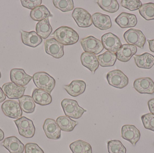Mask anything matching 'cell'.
Listing matches in <instances>:
<instances>
[{
    "instance_id": "cell-41",
    "label": "cell",
    "mask_w": 154,
    "mask_h": 153,
    "mask_svg": "<svg viewBox=\"0 0 154 153\" xmlns=\"http://www.w3.org/2000/svg\"><path fill=\"white\" fill-rule=\"evenodd\" d=\"M6 99V95L5 94L2 89L0 87V103L3 102Z\"/></svg>"
},
{
    "instance_id": "cell-25",
    "label": "cell",
    "mask_w": 154,
    "mask_h": 153,
    "mask_svg": "<svg viewBox=\"0 0 154 153\" xmlns=\"http://www.w3.org/2000/svg\"><path fill=\"white\" fill-rule=\"evenodd\" d=\"M32 98L35 103L40 106H47L52 102V97L51 94L40 89H35L32 92Z\"/></svg>"
},
{
    "instance_id": "cell-26",
    "label": "cell",
    "mask_w": 154,
    "mask_h": 153,
    "mask_svg": "<svg viewBox=\"0 0 154 153\" xmlns=\"http://www.w3.org/2000/svg\"><path fill=\"white\" fill-rule=\"evenodd\" d=\"M31 18L35 21L40 22L52 15L44 5H41L32 10L30 13Z\"/></svg>"
},
{
    "instance_id": "cell-19",
    "label": "cell",
    "mask_w": 154,
    "mask_h": 153,
    "mask_svg": "<svg viewBox=\"0 0 154 153\" xmlns=\"http://www.w3.org/2000/svg\"><path fill=\"white\" fill-rule=\"evenodd\" d=\"M20 33L22 41L25 46L35 48L42 43V39L34 31L28 32L22 30Z\"/></svg>"
},
{
    "instance_id": "cell-35",
    "label": "cell",
    "mask_w": 154,
    "mask_h": 153,
    "mask_svg": "<svg viewBox=\"0 0 154 153\" xmlns=\"http://www.w3.org/2000/svg\"><path fill=\"white\" fill-rule=\"evenodd\" d=\"M52 1L54 6L63 12L70 11L74 8L72 0H53Z\"/></svg>"
},
{
    "instance_id": "cell-33",
    "label": "cell",
    "mask_w": 154,
    "mask_h": 153,
    "mask_svg": "<svg viewBox=\"0 0 154 153\" xmlns=\"http://www.w3.org/2000/svg\"><path fill=\"white\" fill-rule=\"evenodd\" d=\"M139 12L146 20H154V3L149 2L144 4L139 9Z\"/></svg>"
},
{
    "instance_id": "cell-22",
    "label": "cell",
    "mask_w": 154,
    "mask_h": 153,
    "mask_svg": "<svg viewBox=\"0 0 154 153\" xmlns=\"http://www.w3.org/2000/svg\"><path fill=\"white\" fill-rule=\"evenodd\" d=\"M80 59L82 65L93 74L99 68L100 65L97 57L93 53L83 52L81 55Z\"/></svg>"
},
{
    "instance_id": "cell-28",
    "label": "cell",
    "mask_w": 154,
    "mask_h": 153,
    "mask_svg": "<svg viewBox=\"0 0 154 153\" xmlns=\"http://www.w3.org/2000/svg\"><path fill=\"white\" fill-rule=\"evenodd\" d=\"M36 31L37 34L42 39H46L49 37L52 32V28L48 18L37 23Z\"/></svg>"
},
{
    "instance_id": "cell-5",
    "label": "cell",
    "mask_w": 154,
    "mask_h": 153,
    "mask_svg": "<svg viewBox=\"0 0 154 153\" xmlns=\"http://www.w3.org/2000/svg\"><path fill=\"white\" fill-rule=\"evenodd\" d=\"M126 42L129 45H134L143 49L146 42V38L140 30L131 28L126 31L124 34Z\"/></svg>"
},
{
    "instance_id": "cell-21",
    "label": "cell",
    "mask_w": 154,
    "mask_h": 153,
    "mask_svg": "<svg viewBox=\"0 0 154 153\" xmlns=\"http://www.w3.org/2000/svg\"><path fill=\"white\" fill-rule=\"evenodd\" d=\"M137 51V48L135 46L128 44H124L116 53L117 59L123 63H126L136 54Z\"/></svg>"
},
{
    "instance_id": "cell-2",
    "label": "cell",
    "mask_w": 154,
    "mask_h": 153,
    "mask_svg": "<svg viewBox=\"0 0 154 153\" xmlns=\"http://www.w3.org/2000/svg\"><path fill=\"white\" fill-rule=\"evenodd\" d=\"M34 84L38 89L51 94L56 86L54 78L46 72H38L32 76Z\"/></svg>"
},
{
    "instance_id": "cell-12",
    "label": "cell",
    "mask_w": 154,
    "mask_h": 153,
    "mask_svg": "<svg viewBox=\"0 0 154 153\" xmlns=\"http://www.w3.org/2000/svg\"><path fill=\"white\" fill-rule=\"evenodd\" d=\"M26 87L19 86L13 82L4 84L2 89L7 98L11 99H20L24 95Z\"/></svg>"
},
{
    "instance_id": "cell-4",
    "label": "cell",
    "mask_w": 154,
    "mask_h": 153,
    "mask_svg": "<svg viewBox=\"0 0 154 153\" xmlns=\"http://www.w3.org/2000/svg\"><path fill=\"white\" fill-rule=\"evenodd\" d=\"M18 128L20 135L26 138H32L35 133V126L32 120L25 116H22L14 120Z\"/></svg>"
},
{
    "instance_id": "cell-27",
    "label": "cell",
    "mask_w": 154,
    "mask_h": 153,
    "mask_svg": "<svg viewBox=\"0 0 154 153\" xmlns=\"http://www.w3.org/2000/svg\"><path fill=\"white\" fill-rule=\"evenodd\" d=\"M56 122L61 130L64 132H72L78 125V122L66 116L58 117Z\"/></svg>"
},
{
    "instance_id": "cell-32",
    "label": "cell",
    "mask_w": 154,
    "mask_h": 153,
    "mask_svg": "<svg viewBox=\"0 0 154 153\" xmlns=\"http://www.w3.org/2000/svg\"><path fill=\"white\" fill-rule=\"evenodd\" d=\"M97 3L101 9L109 13H115L118 11L119 5L116 0H99Z\"/></svg>"
},
{
    "instance_id": "cell-17",
    "label": "cell",
    "mask_w": 154,
    "mask_h": 153,
    "mask_svg": "<svg viewBox=\"0 0 154 153\" xmlns=\"http://www.w3.org/2000/svg\"><path fill=\"white\" fill-rule=\"evenodd\" d=\"M2 144L10 153H23L25 149L24 144L15 136L7 137Z\"/></svg>"
},
{
    "instance_id": "cell-29",
    "label": "cell",
    "mask_w": 154,
    "mask_h": 153,
    "mask_svg": "<svg viewBox=\"0 0 154 153\" xmlns=\"http://www.w3.org/2000/svg\"><path fill=\"white\" fill-rule=\"evenodd\" d=\"M99 65L102 67H110L115 65L117 60L116 53L109 51H106L105 53L97 56Z\"/></svg>"
},
{
    "instance_id": "cell-38",
    "label": "cell",
    "mask_w": 154,
    "mask_h": 153,
    "mask_svg": "<svg viewBox=\"0 0 154 153\" xmlns=\"http://www.w3.org/2000/svg\"><path fill=\"white\" fill-rule=\"evenodd\" d=\"M20 2L23 7L32 10L41 5L42 3V0H21Z\"/></svg>"
},
{
    "instance_id": "cell-20",
    "label": "cell",
    "mask_w": 154,
    "mask_h": 153,
    "mask_svg": "<svg viewBox=\"0 0 154 153\" xmlns=\"http://www.w3.org/2000/svg\"><path fill=\"white\" fill-rule=\"evenodd\" d=\"M115 22L122 28H127L135 27L137 19L135 14L122 12L117 17Z\"/></svg>"
},
{
    "instance_id": "cell-36",
    "label": "cell",
    "mask_w": 154,
    "mask_h": 153,
    "mask_svg": "<svg viewBox=\"0 0 154 153\" xmlns=\"http://www.w3.org/2000/svg\"><path fill=\"white\" fill-rule=\"evenodd\" d=\"M122 7L130 11L139 10L142 7V2L139 0H122L121 1Z\"/></svg>"
},
{
    "instance_id": "cell-40",
    "label": "cell",
    "mask_w": 154,
    "mask_h": 153,
    "mask_svg": "<svg viewBox=\"0 0 154 153\" xmlns=\"http://www.w3.org/2000/svg\"><path fill=\"white\" fill-rule=\"evenodd\" d=\"M147 104L150 112L154 115V99L150 100Z\"/></svg>"
},
{
    "instance_id": "cell-3",
    "label": "cell",
    "mask_w": 154,
    "mask_h": 153,
    "mask_svg": "<svg viewBox=\"0 0 154 153\" xmlns=\"http://www.w3.org/2000/svg\"><path fill=\"white\" fill-rule=\"evenodd\" d=\"M61 106L67 116L75 119H79L82 116L87 110L80 107L75 100L65 99L62 101Z\"/></svg>"
},
{
    "instance_id": "cell-24",
    "label": "cell",
    "mask_w": 154,
    "mask_h": 153,
    "mask_svg": "<svg viewBox=\"0 0 154 153\" xmlns=\"http://www.w3.org/2000/svg\"><path fill=\"white\" fill-rule=\"evenodd\" d=\"M134 59L136 65L139 68L149 69L154 65V56L147 52L141 55H135Z\"/></svg>"
},
{
    "instance_id": "cell-13",
    "label": "cell",
    "mask_w": 154,
    "mask_h": 153,
    "mask_svg": "<svg viewBox=\"0 0 154 153\" xmlns=\"http://www.w3.org/2000/svg\"><path fill=\"white\" fill-rule=\"evenodd\" d=\"M134 88L141 94H153L154 82L149 77L138 78L134 81Z\"/></svg>"
},
{
    "instance_id": "cell-23",
    "label": "cell",
    "mask_w": 154,
    "mask_h": 153,
    "mask_svg": "<svg viewBox=\"0 0 154 153\" xmlns=\"http://www.w3.org/2000/svg\"><path fill=\"white\" fill-rule=\"evenodd\" d=\"M86 83L82 80H74L68 85H65L64 89L69 95L76 97L82 94L86 90Z\"/></svg>"
},
{
    "instance_id": "cell-34",
    "label": "cell",
    "mask_w": 154,
    "mask_h": 153,
    "mask_svg": "<svg viewBox=\"0 0 154 153\" xmlns=\"http://www.w3.org/2000/svg\"><path fill=\"white\" fill-rule=\"evenodd\" d=\"M107 147L109 153H126V149L119 140L109 141Z\"/></svg>"
},
{
    "instance_id": "cell-37",
    "label": "cell",
    "mask_w": 154,
    "mask_h": 153,
    "mask_svg": "<svg viewBox=\"0 0 154 153\" xmlns=\"http://www.w3.org/2000/svg\"><path fill=\"white\" fill-rule=\"evenodd\" d=\"M144 127L146 129L154 132V115L147 113L143 115L141 117Z\"/></svg>"
},
{
    "instance_id": "cell-18",
    "label": "cell",
    "mask_w": 154,
    "mask_h": 153,
    "mask_svg": "<svg viewBox=\"0 0 154 153\" xmlns=\"http://www.w3.org/2000/svg\"><path fill=\"white\" fill-rule=\"evenodd\" d=\"M92 22L94 26L100 30H106L112 27L111 19L109 15L97 12L91 16Z\"/></svg>"
},
{
    "instance_id": "cell-39",
    "label": "cell",
    "mask_w": 154,
    "mask_h": 153,
    "mask_svg": "<svg viewBox=\"0 0 154 153\" xmlns=\"http://www.w3.org/2000/svg\"><path fill=\"white\" fill-rule=\"evenodd\" d=\"M25 153H44V151L35 143H28L25 146Z\"/></svg>"
},
{
    "instance_id": "cell-31",
    "label": "cell",
    "mask_w": 154,
    "mask_h": 153,
    "mask_svg": "<svg viewBox=\"0 0 154 153\" xmlns=\"http://www.w3.org/2000/svg\"><path fill=\"white\" fill-rule=\"evenodd\" d=\"M19 104L22 110L26 113H32L35 109V102L31 96L23 95L19 99Z\"/></svg>"
},
{
    "instance_id": "cell-15",
    "label": "cell",
    "mask_w": 154,
    "mask_h": 153,
    "mask_svg": "<svg viewBox=\"0 0 154 153\" xmlns=\"http://www.w3.org/2000/svg\"><path fill=\"white\" fill-rule=\"evenodd\" d=\"M121 137L135 146L141 137L139 130L133 125H125L121 129Z\"/></svg>"
},
{
    "instance_id": "cell-16",
    "label": "cell",
    "mask_w": 154,
    "mask_h": 153,
    "mask_svg": "<svg viewBox=\"0 0 154 153\" xmlns=\"http://www.w3.org/2000/svg\"><path fill=\"white\" fill-rule=\"evenodd\" d=\"M32 79V76L27 74L23 69L14 68L10 72L11 81L19 86H26Z\"/></svg>"
},
{
    "instance_id": "cell-7",
    "label": "cell",
    "mask_w": 154,
    "mask_h": 153,
    "mask_svg": "<svg viewBox=\"0 0 154 153\" xmlns=\"http://www.w3.org/2000/svg\"><path fill=\"white\" fill-rule=\"evenodd\" d=\"M81 45L84 52L93 53L95 55L98 54L104 49L101 41L93 36H88L82 39Z\"/></svg>"
},
{
    "instance_id": "cell-11",
    "label": "cell",
    "mask_w": 154,
    "mask_h": 153,
    "mask_svg": "<svg viewBox=\"0 0 154 153\" xmlns=\"http://www.w3.org/2000/svg\"><path fill=\"white\" fill-rule=\"evenodd\" d=\"M45 52L48 54L59 59L64 55V46L55 39L47 40L44 43Z\"/></svg>"
},
{
    "instance_id": "cell-10",
    "label": "cell",
    "mask_w": 154,
    "mask_h": 153,
    "mask_svg": "<svg viewBox=\"0 0 154 153\" xmlns=\"http://www.w3.org/2000/svg\"><path fill=\"white\" fill-rule=\"evenodd\" d=\"M72 15L80 28H88L92 24L91 15L83 8H76L74 9Z\"/></svg>"
},
{
    "instance_id": "cell-9",
    "label": "cell",
    "mask_w": 154,
    "mask_h": 153,
    "mask_svg": "<svg viewBox=\"0 0 154 153\" xmlns=\"http://www.w3.org/2000/svg\"><path fill=\"white\" fill-rule=\"evenodd\" d=\"M101 40L104 48L112 53H116L122 46L119 38L111 32L104 34Z\"/></svg>"
},
{
    "instance_id": "cell-8",
    "label": "cell",
    "mask_w": 154,
    "mask_h": 153,
    "mask_svg": "<svg viewBox=\"0 0 154 153\" xmlns=\"http://www.w3.org/2000/svg\"><path fill=\"white\" fill-rule=\"evenodd\" d=\"M2 110L5 116L11 118L18 119L22 116L20 104L15 101L8 100L4 102L2 104Z\"/></svg>"
},
{
    "instance_id": "cell-30",
    "label": "cell",
    "mask_w": 154,
    "mask_h": 153,
    "mask_svg": "<svg viewBox=\"0 0 154 153\" xmlns=\"http://www.w3.org/2000/svg\"><path fill=\"white\" fill-rule=\"evenodd\" d=\"M69 148L73 153H92L91 145L82 140L73 142L69 145Z\"/></svg>"
},
{
    "instance_id": "cell-43",
    "label": "cell",
    "mask_w": 154,
    "mask_h": 153,
    "mask_svg": "<svg viewBox=\"0 0 154 153\" xmlns=\"http://www.w3.org/2000/svg\"><path fill=\"white\" fill-rule=\"evenodd\" d=\"M4 133L3 131L0 128V142L2 141L3 140L4 138Z\"/></svg>"
},
{
    "instance_id": "cell-44",
    "label": "cell",
    "mask_w": 154,
    "mask_h": 153,
    "mask_svg": "<svg viewBox=\"0 0 154 153\" xmlns=\"http://www.w3.org/2000/svg\"><path fill=\"white\" fill-rule=\"evenodd\" d=\"M1 76H2V75H1V72H0V79H1Z\"/></svg>"
},
{
    "instance_id": "cell-14",
    "label": "cell",
    "mask_w": 154,
    "mask_h": 153,
    "mask_svg": "<svg viewBox=\"0 0 154 153\" xmlns=\"http://www.w3.org/2000/svg\"><path fill=\"white\" fill-rule=\"evenodd\" d=\"M43 129L49 139L58 140L61 137V129L54 119H47L43 124Z\"/></svg>"
},
{
    "instance_id": "cell-6",
    "label": "cell",
    "mask_w": 154,
    "mask_h": 153,
    "mask_svg": "<svg viewBox=\"0 0 154 153\" xmlns=\"http://www.w3.org/2000/svg\"><path fill=\"white\" fill-rule=\"evenodd\" d=\"M109 84L118 89H123L128 85V77L120 70L110 71L106 75Z\"/></svg>"
},
{
    "instance_id": "cell-42",
    "label": "cell",
    "mask_w": 154,
    "mask_h": 153,
    "mask_svg": "<svg viewBox=\"0 0 154 153\" xmlns=\"http://www.w3.org/2000/svg\"><path fill=\"white\" fill-rule=\"evenodd\" d=\"M149 43V47L150 51L154 53V40H147Z\"/></svg>"
},
{
    "instance_id": "cell-1",
    "label": "cell",
    "mask_w": 154,
    "mask_h": 153,
    "mask_svg": "<svg viewBox=\"0 0 154 153\" xmlns=\"http://www.w3.org/2000/svg\"><path fill=\"white\" fill-rule=\"evenodd\" d=\"M52 36L63 46L74 45L79 40V35L76 31L67 26L60 27L55 31Z\"/></svg>"
}]
</instances>
